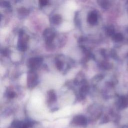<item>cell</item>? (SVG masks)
<instances>
[{"instance_id":"obj_17","label":"cell","mask_w":128,"mask_h":128,"mask_svg":"<svg viewBox=\"0 0 128 128\" xmlns=\"http://www.w3.org/2000/svg\"><path fill=\"white\" fill-rule=\"evenodd\" d=\"M1 53L3 56H6L9 54L10 50L8 48H4L2 50Z\"/></svg>"},{"instance_id":"obj_16","label":"cell","mask_w":128,"mask_h":128,"mask_svg":"<svg viewBox=\"0 0 128 128\" xmlns=\"http://www.w3.org/2000/svg\"><path fill=\"white\" fill-rule=\"evenodd\" d=\"M2 6L4 7V8H10V4L6 0H3L2 2Z\"/></svg>"},{"instance_id":"obj_13","label":"cell","mask_w":128,"mask_h":128,"mask_svg":"<svg viewBox=\"0 0 128 128\" xmlns=\"http://www.w3.org/2000/svg\"><path fill=\"white\" fill-rule=\"evenodd\" d=\"M106 34L109 36H112L115 34L114 28L112 26H108L106 28Z\"/></svg>"},{"instance_id":"obj_1","label":"cell","mask_w":128,"mask_h":128,"mask_svg":"<svg viewBox=\"0 0 128 128\" xmlns=\"http://www.w3.org/2000/svg\"><path fill=\"white\" fill-rule=\"evenodd\" d=\"M38 84V76L35 70H30L27 76V85L30 88H32Z\"/></svg>"},{"instance_id":"obj_8","label":"cell","mask_w":128,"mask_h":128,"mask_svg":"<svg viewBox=\"0 0 128 128\" xmlns=\"http://www.w3.org/2000/svg\"><path fill=\"white\" fill-rule=\"evenodd\" d=\"M50 22L54 24L58 25L62 22V18L59 14H54L51 17Z\"/></svg>"},{"instance_id":"obj_4","label":"cell","mask_w":128,"mask_h":128,"mask_svg":"<svg viewBox=\"0 0 128 128\" xmlns=\"http://www.w3.org/2000/svg\"><path fill=\"white\" fill-rule=\"evenodd\" d=\"M56 32L54 30L50 28H46L43 32V36L46 43L48 44H51L55 37Z\"/></svg>"},{"instance_id":"obj_12","label":"cell","mask_w":128,"mask_h":128,"mask_svg":"<svg viewBox=\"0 0 128 128\" xmlns=\"http://www.w3.org/2000/svg\"><path fill=\"white\" fill-rule=\"evenodd\" d=\"M55 64L56 68L59 70H62L64 68V63L62 60L60 58H56L55 62Z\"/></svg>"},{"instance_id":"obj_6","label":"cell","mask_w":128,"mask_h":128,"mask_svg":"<svg viewBox=\"0 0 128 128\" xmlns=\"http://www.w3.org/2000/svg\"><path fill=\"white\" fill-rule=\"evenodd\" d=\"M87 20H88V22L91 25L96 24L98 22L97 13L94 11L90 12L88 16Z\"/></svg>"},{"instance_id":"obj_5","label":"cell","mask_w":128,"mask_h":128,"mask_svg":"<svg viewBox=\"0 0 128 128\" xmlns=\"http://www.w3.org/2000/svg\"><path fill=\"white\" fill-rule=\"evenodd\" d=\"M72 124L78 126H84L87 124L86 118L82 115H77L72 120Z\"/></svg>"},{"instance_id":"obj_9","label":"cell","mask_w":128,"mask_h":128,"mask_svg":"<svg viewBox=\"0 0 128 128\" xmlns=\"http://www.w3.org/2000/svg\"><path fill=\"white\" fill-rule=\"evenodd\" d=\"M119 106L122 108L127 107L128 106V99L124 96H122L119 100Z\"/></svg>"},{"instance_id":"obj_14","label":"cell","mask_w":128,"mask_h":128,"mask_svg":"<svg viewBox=\"0 0 128 128\" xmlns=\"http://www.w3.org/2000/svg\"><path fill=\"white\" fill-rule=\"evenodd\" d=\"M6 96L9 99H12L15 98L16 94V92L12 90H6Z\"/></svg>"},{"instance_id":"obj_11","label":"cell","mask_w":128,"mask_h":128,"mask_svg":"<svg viewBox=\"0 0 128 128\" xmlns=\"http://www.w3.org/2000/svg\"><path fill=\"white\" fill-rule=\"evenodd\" d=\"M112 39L116 42H120L123 40V35L120 33H115L112 36Z\"/></svg>"},{"instance_id":"obj_2","label":"cell","mask_w":128,"mask_h":128,"mask_svg":"<svg viewBox=\"0 0 128 128\" xmlns=\"http://www.w3.org/2000/svg\"><path fill=\"white\" fill-rule=\"evenodd\" d=\"M28 40V36L22 31L20 32L19 38L18 42V48L22 52H24L27 50Z\"/></svg>"},{"instance_id":"obj_18","label":"cell","mask_w":128,"mask_h":128,"mask_svg":"<svg viewBox=\"0 0 128 128\" xmlns=\"http://www.w3.org/2000/svg\"><path fill=\"white\" fill-rule=\"evenodd\" d=\"M48 2V0H39L40 5L42 6L46 5Z\"/></svg>"},{"instance_id":"obj_10","label":"cell","mask_w":128,"mask_h":128,"mask_svg":"<svg viewBox=\"0 0 128 128\" xmlns=\"http://www.w3.org/2000/svg\"><path fill=\"white\" fill-rule=\"evenodd\" d=\"M98 5L104 9H107L110 6V2L108 0H97Z\"/></svg>"},{"instance_id":"obj_19","label":"cell","mask_w":128,"mask_h":128,"mask_svg":"<svg viewBox=\"0 0 128 128\" xmlns=\"http://www.w3.org/2000/svg\"></svg>"},{"instance_id":"obj_7","label":"cell","mask_w":128,"mask_h":128,"mask_svg":"<svg viewBox=\"0 0 128 128\" xmlns=\"http://www.w3.org/2000/svg\"><path fill=\"white\" fill-rule=\"evenodd\" d=\"M47 102L49 104L54 102L56 100V95L54 90H50L47 94Z\"/></svg>"},{"instance_id":"obj_15","label":"cell","mask_w":128,"mask_h":128,"mask_svg":"<svg viewBox=\"0 0 128 128\" xmlns=\"http://www.w3.org/2000/svg\"><path fill=\"white\" fill-rule=\"evenodd\" d=\"M18 12L19 16H22V17L26 16L28 15V14L29 13L28 10L24 8H22L20 9H19Z\"/></svg>"},{"instance_id":"obj_3","label":"cell","mask_w":128,"mask_h":128,"mask_svg":"<svg viewBox=\"0 0 128 128\" xmlns=\"http://www.w3.org/2000/svg\"><path fill=\"white\" fill-rule=\"evenodd\" d=\"M42 58L41 57H33L28 59V66L30 70H36L38 68L42 62Z\"/></svg>"}]
</instances>
